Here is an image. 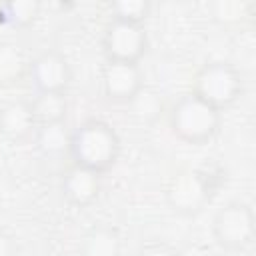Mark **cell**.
Segmentation results:
<instances>
[{"label": "cell", "mask_w": 256, "mask_h": 256, "mask_svg": "<svg viewBox=\"0 0 256 256\" xmlns=\"http://www.w3.org/2000/svg\"><path fill=\"white\" fill-rule=\"evenodd\" d=\"M0 210H2V190H0Z\"/></svg>", "instance_id": "cell-22"}, {"label": "cell", "mask_w": 256, "mask_h": 256, "mask_svg": "<svg viewBox=\"0 0 256 256\" xmlns=\"http://www.w3.org/2000/svg\"><path fill=\"white\" fill-rule=\"evenodd\" d=\"M100 86L108 102L126 106L146 84L140 64L104 62L100 70Z\"/></svg>", "instance_id": "cell-8"}, {"label": "cell", "mask_w": 256, "mask_h": 256, "mask_svg": "<svg viewBox=\"0 0 256 256\" xmlns=\"http://www.w3.org/2000/svg\"><path fill=\"white\" fill-rule=\"evenodd\" d=\"M246 8H250V4H244L238 0H224V2H214L210 6V12H212V18L222 24H236L244 16Z\"/></svg>", "instance_id": "cell-18"}, {"label": "cell", "mask_w": 256, "mask_h": 256, "mask_svg": "<svg viewBox=\"0 0 256 256\" xmlns=\"http://www.w3.org/2000/svg\"><path fill=\"white\" fill-rule=\"evenodd\" d=\"M72 78L70 60L60 50L48 48L30 60L28 80L36 94H68Z\"/></svg>", "instance_id": "cell-7"}, {"label": "cell", "mask_w": 256, "mask_h": 256, "mask_svg": "<svg viewBox=\"0 0 256 256\" xmlns=\"http://www.w3.org/2000/svg\"><path fill=\"white\" fill-rule=\"evenodd\" d=\"M138 256H176V248L166 242H148L138 250Z\"/></svg>", "instance_id": "cell-19"}, {"label": "cell", "mask_w": 256, "mask_h": 256, "mask_svg": "<svg viewBox=\"0 0 256 256\" xmlns=\"http://www.w3.org/2000/svg\"><path fill=\"white\" fill-rule=\"evenodd\" d=\"M18 252L20 250L16 238L8 230L0 228V256H18Z\"/></svg>", "instance_id": "cell-20"}, {"label": "cell", "mask_w": 256, "mask_h": 256, "mask_svg": "<svg viewBox=\"0 0 256 256\" xmlns=\"http://www.w3.org/2000/svg\"><path fill=\"white\" fill-rule=\"evenodd\" d=\"M36 132V120L30 100H8L0 104V136L10 142L32 140Z\"/></svg>", "instance_id": "cell-10"}, {"label": "cell", "mask_w": 256, "mask_h": 256, "mask_svg": "<svg viewBox=\"0 0 256 256\" xmlns=\"http://www.w3.org/2000/svg\"><path fill=\"white\" fill-rule=\"evenodd\" d=\"M150 46L148 30L144 24H130L120 20H108L102 32L104 62L140 64Z\"/></svg>", "instance_id": "cell-6"}, {"label": "cell", "mask_w": 256, "mask_h": 256, "mask_svg": "<svg viewBox=\"0 0 256 256\" xmlns=\"http://www.w3.org/2000/svg\"><path fill=\"white\" fill-rule=\"evenodd\" d=\"M32 140L42 156L60 158V156L68 154L70 130L66 128V122L64 124H42V126H36Z\"/></svg>", "instance_id": "cell-15"}, {"label": "cell", "mask_w": 256, "mask_h": 256, "mask_svg": "<svg viewBox=\"0 0 256 256\" xmlns=\"http://www.w3.org/2000/svg\"><path fill=\"white\" fill-rule=\"evenodd\" d=\"M122 142L112 124L100 118H88L70 130L68 156L70 164L82 166L96 174L112 170L120 158Z\"/></svg>", "instance_id": "cell-1"}, {"label": "cell", "mask_w": 256, "mask_h": 256, "mask_svg": "<svg viewBox=\"0 0 256 256\" xmlns=\"http://www.w3.org/2000/svg\"><path fill=\"white\" fill-rule=\"evenodd\" d=\"M126 110L130 114V118L138 124H144V126H152L156 124L168 110L162 94L154 88H142L128 104H126Z\"/></svg>", "instance_id": "cell-13"}, {"label": "cell", "mask_w": 256, "mask_h": 256, "mask_svg": "<svg viewBox=\"0 0 256 256\" xmlns=\"http://www.w3.org/2000/svg\"><path fill=\"white\" fill-rule=\"evenodd\" d=\"M42 4L36 0L0 2V24L10 28H30L40 16Z\"/></svg>", "instance_id": "cell-16"}, {"label": "cell", "mask_w": 256, "mask_h": 256, "mask_svg": "<svg viewBox=\"0 0 256 256\" xmlns=\"http://www.w3.org/2000/svg\"><path fill=\"white\" fill-rule=\"evenodd\" d=\"M210 232L218 248L226 252H244L252 246L256 234L252 206L244 200H228L214 212Z\"/></svg>", "instance_id": "cell-5"}, {"label": "cell", "mask_w": 256, "mask_h": 256, "mask_svg": "<svg viewBox=\"0 0 256 256\" xmlns=\"http://www.w3.org/2000/svg\"><path fill=\"white\" fill-rule=\"evenodd\" d=\"M80 256H120L122 240L116 228L112 226H94L90 228L78 246Z\"/></svg>", "instance_id": "cell-12"}, {"label": "cell", "mask_w": 256, "mask_h": 256, "mask_svg": "<svg viewBox=\"0 0 256 256\" xmlns=\"http://www.w3.org/2000/svg\"><path fill=\"white\" fill-rule=\"evenodd\" d=\"M30 60L12 40H0V88H14L28 80Z\"/></svg>", "instance_id": "cell-11"}, {"label": "cell", "mask_w": 256, "mask_h": 256, "mask_svg": "<svg viewBox=\"0 0 256 256\" xmlns=\"http://www.w3.org/2000/svg\"><path fill=\"white\" fill-rule=\"evenodd\" d=\"M102 192V176L82 166L70 164L60 178V194L74 208H88Z\"/></svg>", "instance_id": "cell-9"}, {"label": "cell", "mask_w": 256, "mask_h": 256, "mask_svg": "<svg viewBox=\"0 0 256 256\" xmlns=\"http://www.w3.org/2000/svg\"><path fill=\"white\" fill-rule=\"evenodd\" d=\"M108 12H110V20L146 26V20L152 12V4L146 0H120V2H112L108 6Z\"/></svg>", "instance_id": "cell-17"}, {"label": "cell", "mask_w": 256, "mask_h": 256, "mask_svg": "<svg viewBox=\"0 0 256 256\" xmlns=\"http://www.w3.org/2000/svg\"><path fill=\"white\" fill-rule=\"evenodd\" d=\"M214 196L212 176L200 168H178L166 182L164 200L168 208L184 218L202 214Z\"/></svg>", "instance_id": "cell-4"}, {"label": "cell", "mask_w": 256, "mask_h": 256, "mask_svg": "<svg viewBox=\"0 0 256 256\" xmlns=\"http://www.w3.org/2000/svg\"><path fill=\"white\" fill-rule=\"evenodd\" d=\"M176 256H212L204 244H188L176 250Z\"/></svg>", "instance_id": "cell-21"}, {"label": "cell", "mask_w": 256, "mask_h": 256, "mask_svg": "<svg viewBox=\"0 0 256 256\" xmlns=\"http://www.w3.org/2000/svg\"><path fill=\"white\" fill-rule=\"evenodd\" d=\"M36 126L42 124H64L68 118V94H34L30 98Z\"/></svg>", "instance_id": "cell-14"}, {"label": "cell", "mask_w": 256, "mask_h": 256, "mask_svg": "<svg viewBox=\"0 0 256 256\" xmlns=\"http://www.w3.org/2000/svg\"><path fill=\"white\" fill-rule=\"evenodd\" d=\"M244 76L228 60H208L198 66L192 76V94L216 108L226 112L244 96Z\"/></svg>", "instance_id": "cell-3"}, {"label": "cell", "mask_w": 256, "mask_h": 256, "mask_svg": "<svg viewBox=\"0 0 256 256\" xmlns=\"http://www.w3.org/2000/svg\"><path fill=\"white\" fill-rule=\"evenodd\" d=\"M168 128L180 142L188 146H204L216 138L222 126V112L186 92L166 110Z\"/></svg>", "instance_id": "cell-2"}]
</instances>
